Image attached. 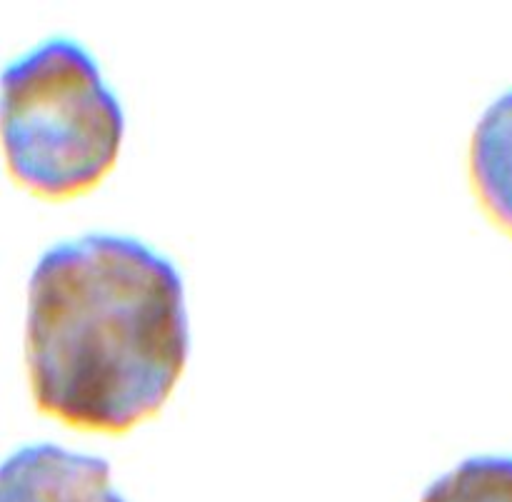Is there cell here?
<instances>
[{
	"label": "cell",
	"mask_w": 512,
	"mask_h": 502,
	"mask_svg": "<svg viewBox=\"0 0 512 502\" xmlns=\"http://www.w3.org/2000/svg\"><path fill=\"white\" fill-rule=\"evenodd\" d=\"M188 353L183 275L153 245L85 233L38 258L25 363L40 413L70 428L128 433L163 408Z\"/></svg>",
	"instance_id": "cell-1"
},
{
	"label": "cell",
	"mask_w": 512,
	"mask_h": 502,
	"mask_svg": "<svg viewBox=\"0 0 512 502\" xmlns=\"http://www.w3.org/2000/svg\"><path fill=\"white\" fill-rule=\"evenodd\" d=\"M123 138L120 98L75 38L50 35L0 70V148L30 193H88L110 173Z\"/></svg>",
	"instance_id": "cell-2"
},
{
	"label": "cell",
	"mask_w": 512,
	"mask_h": 502,
	"mask_svg": "<svg viewBox=\"0 0 512 502\" xmlns=\"http://www.w3.org/2000/svg\"><path fill=\"white\" fill-rule=\"evenodd\" d=\"M0 502H128L110 463L55 443L20 445L0 460Z\"/></svg>",
	"instance_id": "cell-3"
},
{
	"label": "cell",
	"mask_w": 512,
	"mask_h": 502,
	"mask_svg": "<svg viewBox=\"0 0 512 502\" xmlns=\"http://www.w3.org/2000/svg\"><path fill=\"white\" fill-rule=\"evenodd\" d=\"M470 178L490 218L512 233V88L498 95L475 125Z\"/></svg>",
	"instance_id": "cell-4"
},
{
	"label": "cell",
	"mask_w": 512,
	"mask_h": 502,
	"mask_svg": "<svg viewBox=\"0 0 512 502\" xmlns=\"http://www.w3.org/2000/svg\"><path fill=\"white\" fill-rule=\"evenodd\" d=\"M420 502H512V455H473L425 488Z\"/></svg>",
	"instance_id": "cell-5"
}]
</instances>
